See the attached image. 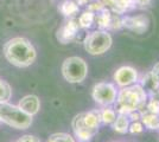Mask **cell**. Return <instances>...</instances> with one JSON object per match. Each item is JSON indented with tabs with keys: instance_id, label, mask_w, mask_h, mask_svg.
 Returning a JSON list of instances; mask_svg holds the SVG:
<instances>
[{
	"instance_id": "6da1fadb",
	"label": "cell",
	"mask_w": 159,
	"mask_h": 142,
	"mask_svg": "<svg viewBox=\"0 0 159 142\" xmlns=\"http://www.w3.org/2000/svg\"><path fill=\"white\" fill-rule=\"evenodd\" d=\"M148 100V96L145 88L140 84H133L129 87H125L118 91V96L115 100L116 113L131 115L133 113H141Z\"/></svg>"
},
{
	"instance_id": "7a4b0ae2",
	"label": "cell",
	"mask_w": 159,
	"mask_h": 142,
	"mask_svg": "<svg viewBox=\"0 0 159 142\" xmlns=\"http://www.w3.org/2000/svg\"><path fill=\"white\" fill-rule=\"evenodd\" d=\"M4 54L12 65L18 68H26L36 61V49L30 41L24 37H16L4 45Z\"/></svg>"
},
{
	"instance_id": "3957f363",
	"label": "cell",
	"mask_w": 159,
	"mask_h": 142,
	"mask_svg": "<svg viewBox=\"0 0 159 142\" xmlns=\"http://www.w3.org/2000/svg\"><path fill=\"white\" fill-rule=\"evenodd\" d=\"M0 121L16 129H27L32 124V116L23 111L18 105L8 102L0 103Z\"/></svg>"
},
{
	"instance_id": "277c9868",
	"label": "cell",
	"mask_w": 159,
	"mask_h": 142,
	"mask_svg": "<svg viewBox=\"0 0 159 142\" xmlns=\"http://www.w3.org/2000/svg\"><path fill=\"white\" fill-rule=\"evenodd\" d=\"M113 38L106 30H96L88 33L83 41L86 51L89 54L99 56L107 52L112 46Z\"/></svg>"
},
{
	"instance_id": "5b68a950",
	"label": "cell",
	"mask_w": 159,
	"mask_h": 142,
	"mask_svg": "<svg viewBox=\"0 0 159 142\" xmlns=\"http://www.w3.org/2000/svg\"><path fill=\"white\" fill-rule=\"evenodd\" d=\"M62 75L69 83H81L88 75V65L81 57H69L62 64Z\"/></svg>"
},
{
	"instance_id": "8992f818",
	"label": "cell",
	"mask_w": 159,
	"mask_h": 142,
	"mask_svg": "<svg viewBox=\"0 0 159 142\" xmlns=\"http://www.w3.org/2000/svg\"><path fill=\"white\" fill-rule=\"evenodd\" d=\"M92 96H93V100L98 104L102 105V107H109L115 103L116 96H118V90L112 83L101 82V83H98L94 85Z\"/></svg>"
},
{
	"instance_id": "52a82bcc",
	"label": "cell",
	"mask_w": 159,
	"mask_h": 142,
	"mask_svg": "<svg viewBox=\"0 0 159 142\" xmlns=\"http://www.w3.org/2000/svg\"><path fill=\"white\" fill-rule=\"evenodd\" d=\"M73 130L75 137L79 142H90L93 140V137L95 136L96 131L92 130L90 128H88L84 120H83V113H81L79 115H76L73 120Z\"/></svg>"
},
{
	"instance_id": "ba28073f",
	"label": "cell",
	"mask_w": 159,
	"mask_h": 142,
	"mask_svg": "<svg viewBox=\"0 0 159 142\" xmlns=\"http://www.w3.org/2000/svg\"><path fill=\"white\" fill-rule=\"evenodd\" d=\"M138 77L139 76H138V72L135 69L131 68V67H121L115 71L114 81L119 87L125 88V87L135 84L138 81Z\"/></svg>"
},
{
	"instance_id": "9c48e42d",
	"label": "cell",
	"mask_w": 159,
	"mask_h": 142,
	"mask_svg": "<svg viewBox=\"0 0 159 142\" xmlns=\"http://www.w3.org/2000/svg\"><path fill=\"white\" fill-rule=\"evenodd\" d=\"M121 24L122 27H126L128 30H131L133 32L137 33H144L150 21L145 15H135V17H121Z\"/></svg>"
},
{
	"instance_id": "30bf717a",
	"label": "cell",
	"mask_w": 159,
	"mask_h": 142,
	"mask_svg": "<svg viewBox=\"0 0 159 142\" xmlns=\"http://www.w3.org/2000/svg\"><path fill=\"white\" fill-rule=\"evenodd\" d=\"M81 28L79 25V21L75 19H70L68 20L63 25V26L58 28L57 31V39L62 43V44H66L70 41H73L76 37V34L79 32V30Z\"/></svg>"
},
{
	"instance_id": "8fae6325",
	"label": "cell",
	"mask_w": 159,
	"mask_h": 142,
	"mask_svg": "<svg viewBox=\"0 0 159 142\" xmlns=\"http://www.w3.org/2000/svg\"><path fill=\"white\" fill-rule=\"evenodd\" d=\"M18 107H19L23 111H25L26 114L33 116L34 114H37L38 110H39L40 101L36 95H27V96H24V97L20 100Z\"/></svg>"
},
{
	"instance_id": "7c38bea8",
	"label": "cell",
	"mask_w": 159,
	"mask_h": 142,
	"mask_svg": "<svg viewBox=\"0 0 159 142\" xmlns=\"http://www.w3.org/2000/svg\"><path fill=\"white\" fill-rule=\"evenodd\" d=\"M83 120H84V123L88 126V128L98 133L100 124H101L100 110H90L88 113H83Z\"/></svg>"
},
{
	"instance_id": "4fadbf2b",
	"label": "cell",
	"mask_w": 159,
	"mask_h": 142,
	"mask_svg": "<svg viewBox=\"0 0 159 142\" xmlns=\"http://www.w3.org/2000/svg\"><path fill=\"white\" fill-rule=\"evenodd\" d=\"M140 120L146 128L151 129V130H159V115L148 113L145 110L140 113Z\"/></svg>"
},
{
	"instance_id": "5bb4252c",
	"label": "cell",
	"mask_w": 159,
	"mask_h": 142,
	"mask_svg": "<svg viewBox=\"0 0 159 142\" xmlns=\"http://www.w3.org/2000/svg\"><path fill=\"white\" fill-rule=\"evenodd\" d=\"M129 123H131V118L128 115L125 114H118L115 121L113 122V129L115 131H118L119 134H126L128 133V128H129Z\"/></svg>"
},
{
	"instance_id": "9a60e30c",
	"label": "cell",
	"mask_w": 159,
	"mask_h": 142,
	"mask_svg": "<svg viewBox=\"0 0 159 142\" xmlns=\"http://www.w3.org/2000/svg\"><path fill=\"white\" fill-rule=\"evenodd\" d=\"M60 11L66 17H74L75 14L79 13L80 6L76 1L73 0H66L60 5Z\"/></svg>"
},
{
	"instance_id": "2e32d148",
	"label": "cell",
	"mask_w": 159,
	"mask_h": 142,
	"mask_svg": "<svg viewBox=\"0 0 159 142\" xmlns=\"http://www.w3.org/2000/svg\"><path fill=\"white\" fill-rule=\"evenodd\" d=\"M111 19H112V14L107 8H102L99 11V14L95 15V20L99 24L100 30H106L109 28V24H111Z\"/></svg>"
},
{
	"instance_id": "e0dca14e",
	"label": "cell",
	"mask_w": 159,
	"mask_h": 142,
	"mask_svg": "<svg viewBox=\"0 0 159 142\" xmlns=\"http://www.w3.org/2000/svg\"><path fill=\"white\" fill-rule=\"evenodd\" d=\"M118 116V113L114 109L109 108V107H105L102 110H100V118H101V123L105 124H113V122L115 121Z\"/></svg>"
},
{
	"instance_id": "ac0fdd59",
	"label": "cell",
	"mask_w": 159,
	"mask_h": 142,
	"mask_svg": "<svg viewBox=\"0 0 159 142\" xmlns=\"http://www.w3.org/2000/svg\"><path fill=\"white\" fill-rule=\"evenodd\" d=\"M79 25L81 28H89L93 26L94 21H95V14L93 11H86L80 15L79 18Z\"/></svg>"
},
{
	"instance_id": "d6986e66",
	"label": "cell",
	"mask_w": 159,
	"mask_h": 142,
	"mask_svg": "<svg viewBox=\"0 0 159 142\" xmlns=\"http://www.w3.org/2000/svg\"><path fill=\"white\" fill-rule=\"evenodd\" d=\"M11 95H12L11 87L7 84L6 82L0 80V103L8 101L11 98Z\"/></svg>"
},
{
	"instance_id": "ffe728a7",
	"label": "cell",
	"mask_w": 159,
	"mask_h": 142,
	"mask_svg": "<svg viewBox=\"0 0 159 142\" xmlns=\"http://www.w3.org/2000/svg\"><path fill=\"white\" fill-rule=\"evenodd\" d=\"M47 142H75L74 137L66 133H56L48 139Z\"/></svg>"
},
{
	"instance_id": "44dd1931",
	"label": "cell",
	"mask_w": 159,
	"mask_h": 142,
	"mask_svg": "<svg viewBox=\"0 0 159 142\" xmlns=\"http://www.w3.org/2000/svg\"><path fill=\"white\" fill-rule=\"evenodd\" d=\"M145 110L148 113H152L156 115H159V98H150L147 100V103L145 105Z\"/></svg>"
},
{
	"instance_id": "7402d4cb",
	"label": "cell",
	"mask_w": 159,
	"mask_h": 142,
	"mask_svg": "<svg viewBox=\"0 0 159 142\" xmlns=\"http://www.w3.org/2000/svg\"><path fill=\"white\" fill-rule=\"evenodd\" d=\"M143 130H144V124L139 120H135V121H132L129 123L128 131L131 134H139V133H143Z\"/></svg>"
},
{
	"instance_id": "603a6c76",
	"label": "cell",
	"mask_w": 159,
	"mask_h": 142,
	"mask_svg": "<svg viewBox=\"0 0 159 142\" xmlns=\"http://www.w3.org/2000/svg\"><path fill=\"white\" fill-rule=\"evenodd\" d=\"M151 80L153 82V85L154 88H159V63L154 65V68L152 69V72H151Z\"/></svg>"
},
{
	"instance_id": "cb8c5ba5",
	"label": "cell",
	"mask_w": 159,
	"mask_h": 142,
	"mask_svg": "<svg viewBox=\"0 0 159 142\" xmlns=\"http://www.w3.org/2000/svg\"><path fill=\"white\" fill-rule=\"evenodd\" d=\"M16 142H40V140L33 135H24L20 139H18Z\"/></svg>"
},
{
	"instance_id": "d4e9b609",
	"label": "cell",
	"mask_w": 159,
	"mask_h": 142,
	"mask_svg": "<svg viewBox=\"0 0 159 142\" xmlns=\"http://www.w3.org/2000/svg\"><path fill=\"white\" fill-rule=\"evenodd\" d=\"M134 2H135V5H139V6H147V5H150L151 0H134Z\"/></svg>"
},
{
	"instance_id": "484cf974",
	"label": "cell",
	"mask_w": 159,
	"mask_h": 142,
	"mask_svg": "<svg viewBox=\"0 0 159 142\" xmlns=\"http://www.w3.org/2000/svg\"><path fill=\"white\" fill-rule=\"evenodd\" d=\"M0 123H1V121H0Z\"/></svg>"
}]
</instances>
